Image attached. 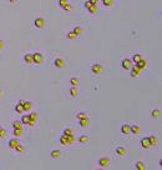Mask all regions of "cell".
I'll return each instance as SVG.
<instances>
[{
  "label": "cell",
  "mask_w": 162,
  "mask_h": 170,
  "mask_svg": "<svg viewBox=\"0 0 162 170\" xmlns=\"http://www.w3.org/2000/svg\"><path fill=\"white\" fill-rule=\"evenodd\" d=\"M54 65H55L57 69H64L65 65H66V63H65V60L61 59V58H56L54 60Z\"/></svg>",
  "instance_id": "cell-5"
},
{
  "label": "cell",
  "mask_w": 162,
  "mask_h": 170,
  "mask_svg": "<svg viewBox=\"0 0 162 170\" xmlns=\"http://www.w3.org/2000/svg\"><path fill=\"white\" fill-rule=\"evenodd\" d=\"M15 111L18 114H24V109H23V100H19L18 104L15 105Z\"/></svg>",
  "instance_id": "cell-13"
},
{
  "label": "cell",
  "mask_w": 162,
  "mask_h": 170,
  "mask_svg": "<svg viewBox=\"0 0 162 170\" xmlns=\"http://www.w3.org/2000/svg\"><path fill=\"white\" fill-rule=\"evenodd\" d=\"M24 61H25V64L26 65H31L32 64V54H25L24 55Z\"/></svg>",
  "instance_id": "cell-17"
},
{
  "label": "cell",
  "mask_w": 162,
  "mask_h": 170,
  "mask_svg": "<svg viewBox=\"0 0 162 170\" xmlns=\"http://www.w3.org/2000/svg\"><path fill=\"white\" fill-rule=\"evenodd\" d=\"M70 95L72 98H76L77 95H79V91H77V88L76 86H71V89H70Z\"/></svg>",
  "instance_id": "cell-23"
},
{
  "label": "cell",
  "mask_w": 162,
  "mask_h": 170,
  "mask_svg": "<svg viewBox=\"0 0 162 170\" xmlns=\"http://www.w3.org/2000/svg\"><path fill=\"white\" fill-rule=\"evenodd\" d=\"M13 128L14 129H23V123L21 121H14L13 123Z\"/></svg>",
  "instance_id": "cell-32"
},
{
  "label": "cell",
  "mask_w": 162,
  "mask_h": 170,
  "mask_svg": "<svg viewBox=\"0 0 162 170\" xmlns=\"http://www.w3.org/2000/svg\"><path fill=\"white\" fill-rule=\"evenodd\" d=\"M120 131H121L122 135H128V134H131V131H130V125H128V124H124V125H121Z\"/></svg>",
  "instance_id": "cell-12"
},
{
  "label": "cell",
  "mask_w": 162,
  "mask_h": 170,
  "mask_svg": "<svg viewBox=\"0 0 162 170\" xmlns=\"http://www.w3.org/2000/svg\"><path fill=\"white\" fill-rule=\"evenodd\" d=\"M141 59H143V56H142V54H135L133 56H132V63H136V61H138V60H141Z\"/></svg>",
  "instance_id": "cell-29"
},
{
  "label": "cell",
  "mask_w": 162,
  "mask_h": 170,
  "mask_svg": "<svg viewBox=\"0 0 162 170\" xmlns=\"http://www.w3.org/2000/svg\"><path fill=\"white\" fill-rule=\"evenodd\" d=\"M87 10H89V11H90L91 14H94V15H95V14H97V8H96V5H92V6H91V8H89Z\"/></svg>",
  "instance_id": "cell-37"
},
{
  "label": "cell",
  "mask_w": 162,
  "mask_h": 170,
  "mask_svg": "<svg viewBox=\"0 0 162 170\" xmlns=\"http://www.w3.org/2000/svg\"><path fill=\"white\" fill-rule=\"evenodd\" d=\"M50 156H51L52 159H57V158L60 156V151H59V150H52V151L50 153Z\"/></svg>",
  "instance_id": "cell-33"
},
{
  "label": "cell",
  "mask_w": 162,
  "mask_h": 170,
  "mask_svg": "<svg viewBox=\"0 0 162 170\" xmlns=\"http://www.w3.org/2000/svg\"><path fill=\"white\" fill-rule=\"evenodd\" d=\"M66 4H69L67 0H59V5H60V8H64Z\"/></svg>",
  "instance_id": "cell-39"
},
{
  "label": "cell",
  "mask_w": 162,
  "mask_h": 170,
  "mask_svg": "<svg viewBox=\"0 0 162 170\" xmlns=\"http://www.w3.org/2000/svg\"><path fill=\"white\" fill-rule=\"evenodd\" d=\"M4 46H5V42H4L3 40H0V50H3Z\"/></svg>",
  "instance_id": "cell-42"
},
{
  "label": "cell",
  "mask_w": 162,
  "mask_h": 170,
  "mask_svg": "<svg viewBox=\"0 0 162 170\" xmlns=\"http://www.w3.org/2000/svg\"><path fill=\"white\" fill-rule=\"evenodd\" d=\"M66 36H67L70 40H74V39H76V38H77V35L75 34L74 31H70V33H67V35H66Z\"/></svg>",
  "instance_id": "cell-36"
},
{
  "label": "cell",
  "mask_w": 162,
  "mask_h": 170,
  "mask_svg": "<svg viewBox=\"0 0 162 170\" xmlns=\"http://www.w3.org/2000/svg\"><path fill=\"white\" fill-rule=\"evenodd\" d=\"M102 3H104V5L105 6H112L114 5V0H102Z\"/></svg>",
  "instance_id": "cell-35"
},
{
  "label": "cell",
  "mask_w": 162,
  "mask_h": 170,
  "mask_svg": "<svg viewBox=\"0 0 162 170\" xmlns=\"http://www.w3.org/2000/svg\"><path fill=\"white\" fill-rule=\"evenodd\" d=\"M5 135H6V131L4 129H1L0 130V138H5Z\"/></svg>",
  "instance_id": "cell-41"
},
{
  "label": "cell",
  "mask_w": 162,
  "mask_h": 170,
  "mask_svg": "<svg viewBox=\"0 0 162 170\" xmlns=\"http://www.w3.org/2000/svg\"><path fill=\"white\" fill-rule=\"evenodd\" d=\"M130 71H131V78H132V79L137 78V76L140 75V73H141V70H140V69H137L136 66H132L131 69H130Z\"/></svg>",
  "instance_id": "cell-14"
},
{
  "label": "cell",
  "mask_w": 162,
  "mask_h": 170,
  "mask_svg": "<svg viewBox=\"0 0 162 170\" xmlns=\"http://www.w3.org/2000/svg\"><path fill=\"white\" fill-rule=\"evenodd\" d=\"M44 63V55L41 53H34L32 54V64H36V65H41Z\"/></svg>",
  "instance_id": "cell-2"
},
{
  "label": "cell",
  "mask_w": 162,
  "mask_h": 170,
  "mask_svg": "<svg viewBox=\"0 0 162 170\" xmlns=\"http://www.w3.org/2000/svg\"><path fill=\"white\" fill-rule=\"evenodd\" d=\"M72 31H74V33L76 34L77 36H79V35H81V34H82V31H84V30H82V28H80V26H75Z\"/></svg>",
  "instance_id": "cell-30"
},
{
  "label": "cell",
  "mask_w": 162,
  "mask_h": 170,
  "mask_svg": "<svg viewBox=\"0 0 162 170\" xmlns=\"http://www.w3.org/2000/svg\"><path fill=\"white\" fill-rule=\"evenodd\" d=\"M91 1H92L94 4H97V1H99V0H91Z\"/></svg>",
  "instance_id": "cell-44"
},
{
  "label": "cell",
  "mask_w": 162,
  "mask_h": 170,
  "mask_svg": "<svg viewBox=\"0 0 162 170\" xmlns=\"http://www.w3.org/2000/svg\"><path fill=\"white\" fill-rule=\"evenodd\" d=\"M18 144H19V140H18V138H13V139H10L9 140V143H8V145H9V148L11 149V150H14V149L18 146Z\"/></svg>",
  "instance_id": "cell-9"
},
{
  "label": "cell",
  "mask_w": 162,
  "mask_h": 170,
  "mask_svg": "<svg viewBox=\"0 0 162 170\" xmlns=\"http://www.w3.org/2000/svg\"><path fill=\"white\" fill-rule=\"evenodd\" d=\"M135 66L142 71V70H143V69H146V66H147V61H146L145 59H141V60H138V61H136V63H135Z\"/></svg>",
  "instance_id": "cell-7"
},
{
  "label": "cell",
  "mask_w": 162,
  "mask_h": 170,
  "mask_svg": "<svg viewBox=\"0 0 162 170\" xmlns=\"http://www.w3.org/2000/svg\"><path fill=\"white\" fill-rule=\"evenodd\" d=\"M130 131H131V134H135V135H137V134H140L141 133V128H140V125H130Z\"/></svg>",
  "instance_id": "cell-10"
},
{
  "label": "cell",
  "mask_w": 162,
  "mask_h": 170,
  "mask_svg": "<svg viewBox=\"0 0 162 170\" xmlns=\"http://www.w3.org/2000/svg\"><path fill=\"white\" fill-rule=\"evenodd\" d=\"M102 71H104V68H102L101 64L96 63V64H94V65H91V73L95 74V75H99V74H101Z\"/></svg>",
  "instance_id": "cell-3"
},
{
  "label": "cell",
  "mask_w": 162,
  "mask_h": 170,
  "mask_svg": "<svg viewBox=\"0 0 162 170\" xmlns=\"http://www.w3.org/2000/svg\"><path fill=\"white\" fill-rule=\"evenodd\" d=\"M79 143L80 144H87L89 143V136L87 135H81L79 138Z\"/></svg>",
  "instance_id": "cell-22"
},
{
  "label": "cell",
  "mask_w": 162,
  "mask_h": 170,
  "mask_svg": "<svg viewBox=\"0 0 162 170\" xmlns=\"http://www.w3.org/2000/svg\"><path fill=\"white\" fill-rule=\"evenodd\" d=\"M29 119H30V123L32 124V126H34L35 123H36L38 119H39V114H38V113H31V114H29Z\"/></svg>",
  "instance_id": "cell-11"
},
{
  "label": "cell",
  "mask_w": 162,
  "mask_h": 170,
  "mask_svg": "<svg viewBox=\"0 0 162 170\" xmlns=\"http://www.w3.org/2000/svg\"><path fill=\"white\" fill-rule=\"evenodd\" d=\"M141 146H142L143 149H148V148H151L150 141H148V138H142V139H141Z\"/></svg>",
  "instance_id": "cell-18"
},
{
  "label": "cell",
  "mask_w": 162,
  "mask_h": 170,
  "mask_svg": "<svg viewBox=\"0 0 162 170\" xmlns=\"http://www.w3.org/2000/svg\"><path fill=\"white\" fill-rule=\"evenodd\" d=\"M135 165H136L135 168H136L137 170H146V165H145L142 161H137Z\"/></svg>",
  "instance_id": "cell-26"
},
{
  "label": "cell",
  "mask_w": 162,
  "mask_h": 170,
  "mask_svg": "<svg viewBox=\"0 0 162 170\" xmlns=\"http://www.w3.org/2000/svg\"><path fill=\"white\" fill-rule=\"evenodd\" d=\"M23 109H24V113L25 111H30L32 109V103L31 101H24L23 100Z\"/></svg>",
  "instance_id": "cell-15"
},
{
  "label": "cell",
  "mask_w": 162,
  "mask_h": 170,
  "mask_svg": "<svg viewBox=\"0 0 162 170\" xmlns=\"http://www.w3.org/2000/svg\"><path fill=\"white\" fill-rule=\"evenodd\" d=\"M92 5H96V4H94L91 0H87V1H85V4H84V6L86 8V9H89V8H91Z\"/></svg>",
  "instance_id": "cell-38"
},
{
  "label": "cell",
  "mask_w": 162,
  "mask_h": 170,
  "mask_svg": "<svg viewBox=\"0 0 162 170\" xmlns=\"http://www.w3.org/2000/svg\"><path fill=\"white\" fill-rule=\"evenodd\" d=\"M62 9L65 10V11H69V13H70L71 10H72V8H71V5H70V4H66V5H65Z\"/></svg>",
  "instance_id": "cell-40"
},
{
  "label": "cell",
  "mask_w": 162,
  "mask_h": 170,
  "mask_svg": "<svg viewBox=\"0 0 162 170\" xmlns=\"http://www.w3.org/2000/svg\"><path fill=\"white\" fill-rule=\"evenodd\" d=\"M14 136L15 138H20V136H23V129H14Z\"/></svg>",
  "instance_id": "cell-28"
},
{
  "label": "cell",
  "mask_w": 162,
  "mask_h": 170,
  "mask_svg": "<svg viewBox=\"0 0 162 170\" xmlns=\"http://www.w3.org/2000/svg\"><path fill=\"white\" fill-rule=\"evenodd\" d=\"M14 150H15L16 153H19V154H23V153L25 151V148H24V145H21V144L19 143V144H18V146L14 149Z\"/></svg>",
  "instance_id": "cell-24"
},
{
  "label": "cell",
  "mask_w": 162,
  "mask_h": 170,
  "mask_svg": "<svg viewBox=\"0 0 162 170\" xmlns=\"http://www.w3.org/2000/svg\"><path fill=\"white\" fill-rule=\"evenodd\" d=\"M62 135H66V136H71V135H74V131H72V129L71 128H66L64 131H62Z\"/></svg>",
  "instance_id": "cell-27"
},
{
  "label": "cell",
  "mask_w": 162,
  "mask_h": 170,
  "mask_svg": "<svg viewBox=\"0 0 162 170\" xmlns=\"http://www.w3.org/2000/svg\"><path fill=\"white\" fill-rule=\"evenodd\" d=\"M60 144L62 145H72L75 143V136L71 135V136H66V135H61L60 139H59Z\"/></svg>",
  "instance_id": "cell-1"
},
{
  "label": "cell",
  "mask_w": 162,
  "mask_h": 170,
  "mask_svg": "<svg viewBox=\"0 0 162 170\" xmlns=\"http://www.w3.org/2000/svg\"><path fill=\"white\" fill-rule=\"evenodd\" d=\"M34 26L38 28V29H42L45 26V20L42 19V18H36L34 20Z\"/></svg>",
  "instance_id": "cell-6"
},
{
  "label": "cell",
  "mask_w": 162,
  "mask_h": 170,
  "mask_svg": "<svg viewBox=\"0 0 162 170\" xmlns=\"http://www.w3.org/2000/svg\"><path fill=\"white\" fill-rule=\"evenodd\" d=\"M1 129H3V128H1V126H0V130H1Z\"/></svg>",
  "instance_id": "cell-46"
},
{
  "label": "cell",
  "mask_w": 162,
  "mask_h": 170,
  "mask_svg": "<svg viewBox=\"0 0 162 170\" xmlns=\"http://www.w3.org/2000/svg\"><path fill=\"white\" fill-rule=\"evenodd\" d=\"M0 98H1V90H0Z\"/></svg>",
  "instance_id": "cell-45"
},
{
  "label": "cell",
  "mask_w": 162,
  "mask_h": 170,
  "mask_svg": "<svg viewBox=\"0 0 162 170\" xmlns=\"http://www.w3.org/2000/svg\"><path fill=\"white\" fill-rule=\"evenodd\" d=\"M70 84H71V86H76V88H77V85H79V79H77V78H71V79H70Z\"/></svg>",
  "instance_id": "cell-31"
},
{
  "label": "cell",
  "mask_w": 162,
  "mask_h": 170,
  "mask_svg": "<svg viewBox=\"0 0 162 170\" xmlns=\"http://www.w3.org/2000/svg\"><path fill=\"white\" fill-rule=\"evenodd\" d=\"M76 118H77L79 120H80V119H85V118H87V114H86V113H82V111H81V113H77V114H76Z\"/></svg>",
  "instance_id": "cell-34"
},
{
  "label": "cell",
  "mask_w": 162,
  "mask_h": 170,
  "mask_svg": "<svg viewBox=\"0 0 162 170\" xmlns=\"http://www.w3.org/2000/svg\"><path fill=\"white\" fill-rule=\"evenodd\" d=\"M97 164H99V166H101V168H107L110 165V160H109V158H100Z\"/></svg>",
  "instance_id": "cell-8"
},
{
  "label": "cell",
  "mask_w": 162,
  "mask_h": 170,
  "mask_svg": "<svg viewBox=\"0 0 162 170\" xmlns=\"http://www.w3.org/2000/svg\"><path fill=\"white\" fill-rule=\"evenodd\" d=\"M116 155H118V156H125L126 155V149L124 146H117L116 148Z\"/></svg>",
  "instance_id": "cell-16"
},
{
  "label": "cell",
  "mask_w": 162,
  "mask_h": 170,
  "mask_svg": "<svg viewBox=\"0 0 162 170\" xmlns=\"http://www.w3.org/2000/svg\"><path fill=\"white\" fill-rule=\"evenodd\" d=\"M89 118H85V119H80L79 120V124L81 125V128H87L89 126Z\"/></svg>",
  "instance_id": "cell-21"
},
{
  "label": "cell",
  "mask_w": 162,
  "mask_h": 170,
  "mask_svg": "<svg viewBox=\"0 0 162 170\" xmlns=\"http://www.w3.org/2000/svg\"><path fill=\"white\" fill-rule=\"evenodd\" d=\"M132 65H133V63H132V60L131 59H122V61H121V66H122V69L124 70H130L132 68Z\"/></svg>",
  "instance_id": "cell-4"
},
{
  "label": "cell",
  "mask_w": 162,
  "mask_h": 170,
  "mask_svg": "<svg viewBox=\"0 0 162 170\" xmlns=\"http://www.w3.org/2000/svg\"><path fill=\"white\" fill-rule=\"evenodd\" d=\"M151 116H152L153 119H158L161 116V111L158 109H155V110H152V113H151Z\"/></svg>",
  "instance_id": "cell-25"
},
{
  "label": "cell",
  "mask_w": 162,
  "mask_h": 170,
  "mask_svg": "<svg viewBox=\"0 0 162 170\" xmlns=\"http://www.w3.org/2000/svg\"><path fill=\"white\" fill-rule=\"evenodd\" d=\"M23 123V125H29V126H32V124L30 123V119H29V115H23V118L20 120Z\"/></svg>",
  "instance_id": "cell-19"
},
{
  "label": "cell",
  "mask_w": 162,
  "mask_h": 170,
  "mask_svg": "<svg viewBox=\"0 0 162 170\" xmlns=\"http://www.w3.org/2000/svg\"><path fill=\"white\" fill-rule=\"evenodd\" d=\"M9 3H11V4L13 3H16V0H9Z\"/></svg>",
  "instance_id": "cell-43"
},
{
  "label": "cell",
  "mask_w": 162,
  "mask_h": 170,
  "mask_svg": "<svg viewBox=\"0 0 162 170\" xmlns=\"http://www.w3.org/2000/svg\"><path fill=\"white\" fill-rule=\"evenodd\" d=\"M148 141H150L151 146H156L157 145V138L155 135H151V136H148Z\"/></svg>",
  "instance_id": "cell-20"
}]
</instances>
